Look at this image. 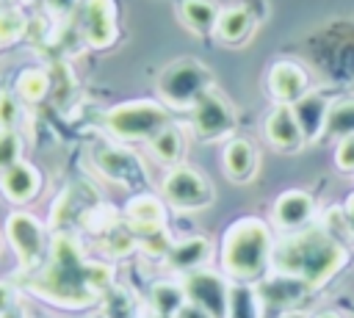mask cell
Listing matches in <instances>:
<instances>
[{"instance_id":"ac0fdd59","label":"cell","mask_w":354,"mask_h":318,"mask_svg":"<svg viewBox=\"0 0 354 318\" xmlns=\"http://www.w3.org/2000/svg\"><path fill=\"white\" fill-rule=\"evenodd\" d=\"M166 257H169V263H171L177 271L194 274V271H199V268L207 263V257H210V243H207L205 238L194 235V238H185V241L174 243Z\"/></svg>"},{"instance_id":"8fae6325","label":"cell","mask_w":354,"mask_h":318,"mask_svg":"<svg viewBox=\"0 0 354 318\" xmlns=\"http://www.w3.org/2000/svg\"><path fill=\"white\" fill-rule=\"evenodd\" d=\"M124 218H127V224H130L133 232H138L141 238H149V235L163 232L166 210H163V202H160L158 196L138 194V196H133V199L127 202Z\"/></svg>"},{"instance_id":"7a4b0ae2","label":"cell","mask_w":354,"mask_h":318,"mask_svg":"<svg viewBox=\"0 0 354 318\" xmlns=\"http://www.w3.org/2000/svg\"><path fill=\"white\" fill-rule=\"evenodd\" d=\"M271 252L274 241L268 224L260 218H238L224 232L221 268L238 282H252L271 263Z\"/></svg>"},{"instance_id":"8992f818","label":"cell","mask_w":354,"mask_h":318,"mask_svg":"<svg viewBox=\"0 0 354 318\" xmlns=\"http://www.w3.org/2000/svg\"><path fill=\"white\" fill-rule=\"evenodd\" d=\"M191 130L202 141H221L235 130V111L218 91L210 88L191 108Z\"/></svg>"},{"instance_id":"9c48e42d","label":"cell","mask_w":354,"mask_h":318,"mask_svg":"<svg viewBox=\"0 0 354 318\" xmlns=\"http://www.w3.org/2000/svg\"><path fill=\"white\" fill-rule=\"evenodd\" d=\"M83 36L91 47H111L116 41V6L113 0H88L83 8Z\"/></svg>"},{"instance_id":"4316f807","label":"cell","mask_w":354,"mask_h":318,"mask_svg":"<svg viewBox=\"0 0 354 318\" xmlns=\"http://www.w3.org/2000/svg\"><path fill=\"white\" fill-rule=\"evenodd\" d=\"M25 33V19L19 11H3L0 14V50L17 41Z\"/></svg>"},{"instance_id":"e0dca14e","label":"cell","mask_w":354,"mask_h":318,"mask_svg":"<svg viewBox=\"0 0 354 318\" xmlns=\"http://www.w3.org/2000/svg\"><path fill=\"white\" fill-rule=\"evenodd\" d=\"M293 108V116L304 133V141H315L324 130H326V122H329V105L318 97V94H304L299 102L290 105Z\"/></svg>"},{"instance_id":"4dcf8cb0","label":"cell","mask_w":354,"mask_h":318,"mask_svg":"<svg viewBox=\"0 0 354 318\" xmlns=\"http://www.w3.org/2000/svg\"><path fill=\"white\" fill-rule=\"evenodd\" d=\"M346 221H348V227L354 230V194H351L348 202H346Z\"/></svg>"},{"instance_id":"cb8c5ba5","label":"cell","mask_w":354,"mask_h":318,"mask_svg":"<svg viewBox=\"0 0 354 318\" xmlns=\"http://www.w3.org/2000/svg\"><path fill=\"white\" fill-rule=\"evenodd\" d=\"M326 130L337 135H351L354 133V102H337L329 108V122Z\"/></svg>"},{"instance_id":"52a82bcc","label":"cell","mask_w":354,"mask_h":318,"mask_svg":"<svg viewBox=\"0 0 354 318\" xmlns=\"http://www.w3.org/2000/svg\"><path fill=\"white\" fill-rule=\"evenodd\" d=\"M6 235L14 246L22 268L39 265V260L44 254V230L30 213H22V210L11 213L8 221H6Z\"/></svg>"},{"instance_id":"3957f363","label":"cell","mask_w":354,"mask_h":318,"mask_svg":"<svg viewBox=\"0 0 354 318\" xmlns=\"http://www.w3.org/2000/svg\"><path fill=\"white\" fill-rule=\"evenodd\" d=\"M213 88V72L196 58H180L158 75V94L169 108H194Z\"/></svg>"},{"instance_id":"d4e9b609","label":"cell","mask_w":354,"mask_h":318,"mask_svg":"<svg viewBox=\"0 0 354 318\" xmlns=\"http://www.w3.org/2000/svg\"><path fill=\"white\" fill-rule=\"evenodd\" d=\"M254 304L257 301L246 288H235V290H230L227 318H257V307Z\"/></svg>"},{"instance_id":"5b68a950","label":"cell","mask_w":354,"mask_h":318,"mask_svg":"<svg viewBox=\"0 0 354 318\" xmlns=\"http://www.w3.org/2000/svg\"><path fill=\"white\" fill-rule=\"evenodd\" d=\"M163 199L177 210H205L213 202V185L194 166H174L163 177Z\"/></svg>"},{"instance_id":"d6986e66","label":"cell","mask_w":354,"mask_h":318,"mask_svg":"<svg viewBox=\"0 0 354 318\" xmlns=\"http://www.w3.org/2000/svg\"><path fill=\"white\" fill-rule=\"evenodd\" d=\"M252 25H254V17H252L249 8H243V6H230V8H224V11L218 14L216 33H218L224 41L238 44V41H243V39L249 36Z\"/></svg>"},{"instance_id":"44dd1931","label":"cell","mask_w":354,"mask_h":318,"mask_svg":"<svg viewBox=\"0 0 354 318\" xmlns=\"http://www.w3.org/2000/svg\"><path fill=\"white\" fill-rule=\"evenodd\" d=\"M149 149L163 166H174L183 158V135H180V130L174 124H166L160 133H155L149 138Z\"/></svg>"},{"instance_id":"277c9868","label":"cell","mask_w":354,"mask_h":318,"mask_svg":"<svg viewBox=\"0 0 354 318\" xmlns=\"http://www.w3.org/2000/svg\"><path fill=\"white\" fill-rule=\"evenodd\" d=\"M169 124L166 105L158 102H124L105 113V127L122 141H149Z\"/></svg>"},{"instance_id":"f1b7e54d","label":"cell","mask_w":354,"mask_h":318,"mask_svg":"<svg viewBox=\"0 0 354 318\" xmlns=\"http://www.w3.org/2000/svg\"><path fill=\"white\" fill-rule=\"evenodd\" d=\"M17 113H19L17 100L8 97V94H3V97H0V124H3V130H11V127H14Z\"/></svg>"},{"instance_id":"83f0119b","label":"cell","mask_w":354,"mask_h":318,"mask_svg":"<svg viewBox=\"0 0 354 318\" xmlns=\"http://www.w3.org/2000/svg\"><path fill=\"white\" fill-rule=\"evenodd\" d=\"M335 160H337V166L343 171H354V133L340 138V147H337Z\"/></svg>"},{"instance_id":"4fadbf2b","label":"cell","mask_w":354,"mask_h":318,"mask_svg":"<svg viewBox=\"0 0 354 318\" xmlns=\"http://www.w3.org/2000/svg\"><path fill=\"white\" fill-rule=\"evenodd\" d=\"M97 166L108 180H116V183H124V185H130L136 180H144V169H141L138 158L133 152H127L124 147L97 149Z\"/></svg>"},{"instance_id":"7c38bea8","label":"cell","mask_w":354,"mask_h":318,"mask_svg":"<svg viewBox=\"0 0 354 318\" xmlns=\"http://www.w3.org/2000/svg\"><path fill=\"white\" fill-rule=\"evenodd\" d=\"M266 138L271 147H277L282 152H296L304 144V133H301L290 105H279L266 116Z\"/></svg>"},{"instance_id":"9a60e30c","label":"cell","mask_w":354,"mask_h":318,"mask_svg":"<svg viewBox=\"0 0 354 318\" xmlns=\"http://www.w3.org/2000/svg\"><path fill=\"white\" fill-rule=\"evenodd\" d=\"M221 158H224V171L232 183H249L257 171V152L246 138H230Z\"/></svg>"},{"instance_id":"1f68e13d","label":"cell","mask_w":354,"mask_h":318,"mask_svg":"<svg viewBox=\"0 0 354 318\" xmlns=\"http://www.w3.org/2000/svg\"><path fill=\"white\" fill-rule=\"evenodd\" d=\"M318 318H337L335 312H324V315H318Z\"/></svg>"},{"instance_id":"603a6c76","label":"cell","mask_w":354,"mask_h":318,"mask_svg":"<svg viewBox=\"0 0 354 318\" xmlns=\"http://www.w3.org/2000/svg\"><path fill=\"white\" fill-rule=\"evenodd\" d=\"M19 94L28 100V102H39L44 94H47V88H50V80H47V75L41 72V69H28V72H22L19 75Z\"/></svg>"},{"instance_id":"2e32d148","label":"cell","mask_w":354,"mask_h":318,"mask_svg":"<svg viewBox=\"0 0 354 318\" xmlns=\"http://www.w3.org/2000/svg\"><path fill=\"white\" fill-rule=\"evenodd\" d=\"M313 216V196L304 191H285L274 202V221L282 230H299Z\"/></svg>"},{"instance_id":"f546056e","label":"cell","mask_w":354,"mask_h":318,"mask_svg":"<svg viewBox=\"0 0 354 318\" xmlns=\"http://www.w3.org/2000/svg\"><path fill=\"white\" fill-rule=\"evenodd\" d=\"M174 318H213V315H210V312H205L202 307H196V304L185 301V304L180 307V312H177Z\"/></svg>"},{"instance_id":"6da1fadb","label":"cell","mask_w":354,"mask_h":318,"mask_svg":"<svg viewBox=\"0 0 354 318\" xmlns=\"http://www.w3.org/2000/svg\"><path fill=\"white\" fill-rule=\"evenodd\" d=\"M271 263L282 277L304 285H324L346 263V249L329 232L307 230L282 238L271 252Z\"/></svg>"},{"instance_id":"ba28073f","label":"cell","mask_w":354,"mask_h":318,"mask_svg":"<svg viewBox=\"0 0 354 318\" xmlns=\"http://www.w3.org/2000/svg\"><path fill=\"white\" fill-rule=\"evenodd\" d=\"M185 299L196 307H202L205 312H210L213 318H227V307H230V288L224 285V279L213 271H194L185 279Z\"/></svg>"},{"instance_id":"5bb4252c","label":"cell","mask_w":354,"mask_h":318,"mask_svg":"<svg viewBox=\"0 0 354 318\" xmlns=\"http://www.w3.org/2000/svg\"><path fill=\"white\" fill-rule=\"evenodd\" d=\"M39 185H41V180H39L36 166H30V163H25V160L14 163L11 169H6V171L0 174V191L6 194V199L17 202V205L33 199V196L39 194Z\"/></svg>"},{"instance_id":"ffe728a7","label":"cell","mask_w":354,"mask_h":318,"mask_svg":"<svg viewBox=\"0 0 354 318\" xmlns=\"http://www.w3.org/2000/svg\"><path fill=\"white\" fill-rule=\"evenodd\" d=\"M180 14H183V22L196 30V33H210L216 30L218 25V6L210 3V0H183L180 6Z\"/></svg>"},{"instance_id":"7402d4cb","label":"cell","mask_w":354,"mask_h":318,"mask_svg":"<svg viewBox=\"0 0 354 318\" xmlns=\"http://www.w3.org/2000/svg\"><path fill=\"white\" fill-rule=\"evenodd\" d=\"M185 301H188V299H185V288H180V285L158 282L155 290H152V304H155V310H158L160 315H166V318H174Z\"/></svg>"},{"instance_id":"30bf717a","label":"cell","mask_w":354,"mask_h":318,"mask_svg":"<svg viewBox=\"0 0 354 318\" xmlns=\"http://www.w3.org/2000/svg\"><path fill=\"white\" fill-rule=\"evenodd\" d=\"M268 91L279 105H293L307 94V72L293 61H277L268 72Z\"/></svg>"},{"instance_id":"484cf974","label":"cell","mask_w":354,"mask_h":318,"mask_svg":"<svg viewBox=\"0 0 354 318\" xmlns=\"http://www.w3.org/2000/svg\"><path fill=\"white\" fill-rule=\"evenodd\" d=\"M19 155H22L19 135L14 130H0V174L14 163H19Z\"/></svg>"}]
</instances>
